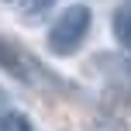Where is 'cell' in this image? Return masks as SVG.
<instances>
[{
	"mask_svg": "<svg viewBox=\"0 0 131 131\" xmlns=\"http://www.w3.org/2000/svg\"><path fill=\"white\" fill-rule=\"evenodd\" d=\"M55 0H24V14H31V17H38L41 10H48Z\"/></svg>",
	"mask_w": 131,
	"mask_h": 131,
	"instance_id": "4",
	"label": "cell"
},
{
	"mask_svg": "<svg viewBox=\"0 0 131 131\" xmlns=\"http://www.w3.org/2000/svg\"><path fill=\"white\" fill-rule=\"evenodd\" d=\"M0 131H31V121H28V114L10 111V114L0 117Z\"/></svg>",
	"mask_w": 131,
	"mask_h": 131,
	"instance_id": "3",
	"label": "cell"
},
{
	"mask_svg": "<svg viewBox=\"0 0 131 131\" xmlns=\"http://www.w3.org/2000/svg\"><path fill=\"white\" fill-rule=\"evenodd\" d=\"M90 28H93V10L86 4H69L59 17H55V24L48 28V52L59 55V59L76 55L79 48H83Z\"/></svg>",
	"mask_w": 131,
	"mask_h": 131,
	"instance_id": "1",
	"label": "cell"
},
{
	"mask_svg": "<svg viewBox=\"0 0 131 131\" xmlns=\"http://www.w3.org/2000/svg\"><path fill=\"white\" fill-rule=\"evenodd\" d=\"M114 31H117L121 45L131 48V7H121V10L114 14Z\"/></svg>",
	"mask_w": 131,
	"mask_h": 131,
	"instance_id": "2",
	"label": "cell"
}]
</instances>
